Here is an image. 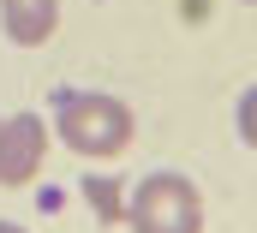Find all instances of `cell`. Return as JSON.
<instances>
[{"mask_svg": "<svg viewBox=\"0 0 257 233\" xmlns=\"http://www.w3.org/2000/svg\"><path fill=\"white\" fill-rule=\"evenodd\" d=\"M233 126H239V144H251V150H257V84L239 96V108H233Z\"/></svg>", "mask_w": 257, "mask_h": 233, "instance_id": "5", "label": "cell"}, {"mask_svg": "<svg viewBox=\"0 0 257 233\" xmlns=\"http://www.w3.org/2000/svg\"><path fill=\"white\" fill-rule=\"evenodd\" d=\"M0 233H24V227H18V221H0Z\"/></svg>", "mask_w": 257, "mask_h": 233, "instance_id": "6", "label": "cell"}, {"mask_svg": "<svg viewBox=\"0 0 257 233\" xmlns=\"http://www.w3.org/2000/svg\"><path fill=\"white\" fill-rule=\"evenodd\" d=\"M245 6H257V0H245Z\"/></svg>", "mask_w": 257, "mask_h": 233, "instance_id": "7", "label": "cell"}, {"mask_svg": "<svg viewBox=\"0 0 257 233\" xmlns=\"http://www.w3.org/2000/svg\"><path fill=\"white\" fill-rule=\"evenodd\" d=\"M0 30L12 48H42L60 30V0H0Z\"/></svg>", "mask_w": 257, "mask_h": 233, "instance_id": "4", "label": "cell"}, {"mask_svg": "<svg viewBox=\"0 0 257 233\" xmlns=\"http://www.w3.org/2000/svg\"><path fill=\"white\" fill-rule=\"evenodd\" d=\"M132 233H203V191L174 168H156L126 191Z\"/></svg>", "mask_w": 257, "mask_h": 233, "instance_id": "2", "label": "cell"}, {"mask_svg": "<svg viewBox=\"0 0 257 233\" xmlns=\"http://www.w3.org/2000/svg\"><path fill=\"white\" fill-rule=\"evenodd\" d=\"M54 132L72 156H90V162H114L132 144L138 120L120 96H102V90H54Z\"/></svg>", "mask_w": 257, "mask_h": 233, "instance_id": "1", "label": "cell"}, {"mask_svg": "<svg viewBox=\"0 0 257 233\" xmlns=\"http://www.w3.org/2000/svg\"><path fill=\"white\" fill-rule=\"evenodd\" d=\"M42 156H48V120L42 114H6L0 120V185H30Z\"/></svg>", "mask_w": 257, "mask_h": 233, "instance_id": "3", "label": "cell"}]
</instances>
